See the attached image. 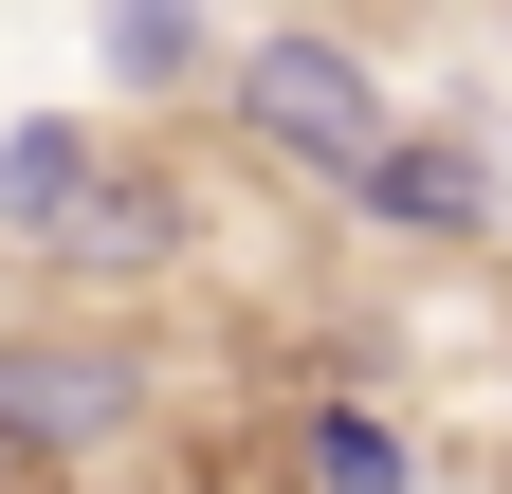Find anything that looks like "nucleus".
Instances as JSON below:
<instances>
[{"label": "nucleus", "instance_id": "1", "mask_svg": "<svg viewBox=\"0 0 512 494\" xmlns=\"http://www.w3.org/2000/svg\"><path fill=\"white\" fill-rule=\"evenodd\" d=\"M202 110H220L275 183H330V202L384 165V129H403V92H384V55H366L348 19H256V37L220 55V92H202Z\"/></svg>", "mask_w": 512, "mask_h": 494}, {"label": "nucleus", "instance_id": "2", "mask_svg": "<svg viewBox=\"0 0 512 494\" xmlns=\"http://www.w3.org/2000/svg\"><path fill=\"white\" fill-rule=\"evenodd\" d=\"M165 348L128 330V312H19L0 330V440L55 458V476H110V458H147L165 440Z\"/></svg>", "mask_w": 512, "mask_h": 494}, {"label": "nucleus", "instance_id": "3", "mask_svg": "<svg viewBox=\"0 0 512 494\" xmlns=\"http://www.w3.org/2000/svg\"><path fill=\"white\" fill-rule=\"evenodd\" d=\"M183 275H202V165L110 129V165L74 183V220L37 238V312H147Z\"/></svg>", "mask_w": 512, "mask_h": 494}, {"label": "nucleus", "instance_id": "4", "mask_svg": "<svg viewBox=\"0 0 512 494\" xmlns=\"http://www.w3.org/2000/svg\"><path fill=\"white\" fill-rule=\"evenodd\" d=\"M348 220L403 238V257H494V129H476V110H403L384 165L348 183Z\"/></svg>", "mask_w": 512, "mask_h": 494}, {"label": "nucleus", "instance_id": "5", "mask_svg": "<svg viewBox=\"0 0 512 494\" xmlns=\"http://www.w3.org/2000/svg\"><path fill=\"white\" fill-rule=\"evenodd\" d=\"M220 0H92V74L128 92V110H202L220 92Z\"/></svg>", "mask_w": 512, "mask_h": 494}, {"label": "nucleus", "instance_id": "6", "mask_svg": "<svg viewBox=\"0 0 512 494\" xmlns=\"http://www.w3.org/2000/svg\"><path fill=\"white\" fill-rule=\"evenodd\" d=\"M275 440H293V476H311V494H421V440H403L366 385H311Z\"/></svg>", "mask_w": 512, "mask_h": 494}, {"label": "nucleus", "instance_id": "7", "mask_svg": "<svg viewBox=\"0 0 512 494\" xmlns=\"http://www.w3.org/2000/svg\"><path fill=\"white\" fill-rule=\"evenodd\" d=\"M110 165V129L92 110H19V129H0V257H37L55 220H74V183Z\"/></svg>", "mask_w": 512, "mask_h": 494}]
</instances>
